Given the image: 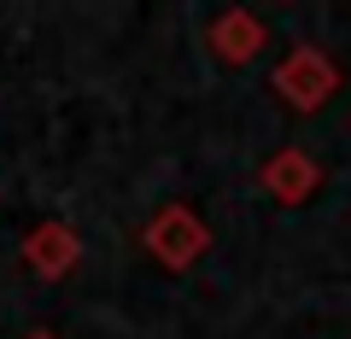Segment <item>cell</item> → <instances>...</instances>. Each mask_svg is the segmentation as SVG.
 <instances>
[{"label": "cell", "mask_w": 351, "mask_h": 339, "mask_svg": "<svg viewBox=\"0 0 351 339\" xmlns=\"http://www.w3.org/2000/svg\"><path fill=\"white\" fill-rule=\"evenodd\" d=\"M71 240H64V228H41L36 240H29V264H41V269H59V264H71Z\"/></svg>", "instance_id": "1"}]
</instances>
